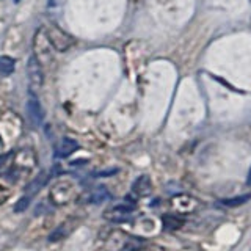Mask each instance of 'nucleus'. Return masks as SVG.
Wrapping results in <instances>:
<instances>
[{
	"mask_svg": "<svg viewBox=\"0 0 251 251\" xmlns=\"http://www.w3.org/2000/svg\"><path fill=\"white\" fill-rule=\"evenodd\" d=\"M16 180V177L11 175H6L3 179H0V206L6 202V200L10 198L11 195V184Z\"/></svg>",
	"mask_w": 251,
	"mask_h": 251,
	"instance_id": "12",
	"label": "nucleus"
},
{
	"mask_svg": "<svg viewBox=\"0 0 251 251\" xmlns=\"http://www.w3.org/2000/svg\"><path fill=\"white\" fill-rule=\"evenodd\" d=\"M36 165V157L31 149H24L14 159V168H22L24 171H30Z\"/></svg>",
	"mask_w": 251,
	"mask_h": 251,
	"instance_id": "8",
	"label": "nucleus"
},
{
	"mask_svg": "<svg viewBox=\"0 0 251 251\" xmlns=\"http://www.w3.org/2000/svg\"><path fill=\"white\" fill-rule=\"evenodd\" d=\"M133 212V206L130 204H120V206H113L105 210L104 218L108 220V222H113V223H121V222H127L130 218Z\"/></svg>",
	"mask_w": 251,
	"mask_h": 251,
	"instance_id": "4",
	"label": "nucleus"
},
{
	"mask_svg": "<svg viewBox=\"0 0 251 251\" xmlns=\"http://www.w3.org/2000/svg\"><path fill=\"white\" fill-rule=\"evenodd\" d=\"M78 149V143L73 138H61L55 146V157L57 159H66L71 154H74Z\"/></svg>",
	"mask_w": 251,
	"mask_h": 251,
	"instance_id": "7",
	"label": "nucleus"
},
{
	"mask_svg": "<svg viewBox=\"0 0 251 251\" xmlns=\"http://www.w3.org/2000/svg\"><path fill=\"white\" fill-rule=\"evenodd\" d=\"M63 2H65V0H49V8H57V6H60V5H63Z\"/></svg>",
	"mask_w": 251,
	"mask_h": 251,
	"instance_id": "18",
	"label": "nucleus"
},
{
	"mask_svg": "<svg viewBox=\"0 0 251 251\" xmlns=\"http://www.w3.org/2000/svg\"><path fill=\"white\" fill-rule=\"evenodd\" d=\"M132 192L137 196H148L152 192V184L149 176H140L132 185Z\"/></svg>",
	"mask_w": 251,
	"mask_h": 251,
	"instance_id": "10",
	"label": "nucleus"
},
{
	"mask_svg": "<svg viewBox=\"0 0 251 251\" xmlns=\"http://www.w3.org/2000/svg\"><path fill=\"white\" fill-rule=\"evenodd\" d=\"M69 225H71V223L66 222V223L60 225L55 231H52L50 235H49V242H58V240H61V239H66V235H69L71 229H73V227H69V229H66V227H68Z\"/></svg>",
	"mask_w": 251,
	"mask_h": 251,
	"instance_id": "14",
	"label": "nucleus"
},
{
	"mask_svg": "<svg viewBox=\"0 0 251 251\" xmlns=\"http://www.w3.org/2000/svg\"><path fill=\"white\" fill-rule=\"evenodd\" d=\"M73 192L74 187L69 180H60V182H57L50 188L49 196L52 204H55V206H65L73 198Z\"/></svg>",
	"mask_w": 251,
	"mask_h": 251,
	"instance_id": "3",
	"label": "nucleus"
},
{
	"mask_svg": "<svg viewBox=\"0 0 251 251\" xmlns=\"http://www.w3.org/2000/svg\"><path fill=\"white\" fill-rule=\"evenodd\" d=\"M13 2H14V3H19V2H21V0H13Z\"/></svg>",
	"mask_w": 251,
	"mask_h": 251,
	"instance_id": "20",
	"label": "nucleus"
},
{
	"mask_svg": "<svg viewBox=\"0 0 251 251\" xmlns=\"http://www.w3.org/2000/svg\"><path fill=\"white\" fill-rule=\"evenodd\" d=\"M163 225L168 227V229H175V227H179L180 225H182V220H179L176 217H173V215H167V217H163Z\"/></svg>",
	"mask_w": 251,
	"mask_h": 251,
	"instance_id": "17",
	"label": "nucleus"
},
{
	"mask_svg": "<svg viewBox=\"0 0 251 251\" xmlns=\"http://www.w3.org/2000/svg\"><path fill=\"white\" fill-rule=\"evenodd\" d=\"M251 198V195H242V196H237V198H231V200H223L222 204H225V206H240V204L247 202L248 200Z\"/></svg>",
	"mask_w": 251,
	"mask_h": 251,
	"instance_id": "16",
	"label": "nucleus"
},
{
	"mask_svg": "<svg viewBox=\"0 0 251 251\" xmlns=\"http://www.w3.org/2000/svg\"><path fill=\"white\" fill-rule=\"evenodd\" d=\"M110 198H112V195H110V192L107 190V187H94L91 188L90 192H86L83 195V201L85 202H91V204H100V202H104V201H108Z\"/></svg>",
	"mask_w": 251,
	"mask_h": 251,
	"instance_id": "9",
	"label": "nucleus"
},
{
	"mask_svg": "<svg viewBox=\"0 0 251 251\" xmlns=\"http://www.w3.org/2000/svg\"><path fill=\"white\" fill-rule=\"evenodd\" d=\"M27 75L28 80L36 85V86H43L44 83V73H43V65L35 55H31L27 61Z\"/></svg>",
	"mask_w": 251,
	"mask_h": 251,
	"instance_id": "5",
	"label": "nucleus"
},
{
	"mask_svg": "<svg viewBox=\"0 0 251 251\" xmlns=\"http://www.w3.org/2000/svg\"><path fill=\"white\" fill-rule=\"evenodd\" d=\"M46 33H47V38H49V41H50V44L53 47V50H57V52H66L75 43V39L73 36H71L69 33H66L65 30H61L60 27H57V25L47 27Z\"/></svg>",
	"mask_w": 251,
	"mask_h": 251,
	"instance_id": "2",
	"label": "nucleus"
},
{
	"mask_svg": "<svg viewBox=\"0 0 251 251\" xmlns=\"http://www.w3.org/2000/svg\"><path fill=\"white\" fill-rule=\"evenodd\" d=\"M14 66H16V61L10 55H2V57H0V75H3V77L11 75Z\"/></svg>",
	"mask_w": 251,
	"mask_h": 251,
	"instance_id": "13",
	"label": "nucleus"
},
{
	"mask_svg": "<svg viewBox=\"0 0 251 251\" xmlns=\"http://www.w3.org/2000/svg\"><path fill=\"white\" fill-rule=\"evenodd\" d=\"M30 201H31V196H28V195H24V196H21L19 198V201H16V204H14V212L16 214H21V212H24L27 207H28V204H30Z\"/></svg>",
	"mask_w": 251,
	"mask_h": 251,
	"instance_id": "15",
	"label": "nucleus"
},
{
	"mask_svg": "<svg viewBox=\"0 0 251 251\" xmlns=\"http://www.w3.org/2000/svg\"><path fill=\"white\" fill-rule=\"evenodd\" d=\"M52 52L53 47L49 41V38H47L46 27L38 28L33 36V55L41 61V65H44V63H49L52 60Z\"/></svg>",
	"mask_w": 251,
	"mask_h": 251,
	"instance_id": "1",
	"label": "nucleus"
},
{
	"mask_svg": "<svg viewBox=\"0 0 251 251\" xmlns=\"http://www.w3.org/2000/svg\"><path fill=\"white\" fill-rule=\"evenodd\" d=\"M27 113H28L30 121L33 123V126H39L44 120V110L35 94H31L30 99L27 100Z\"/></svg>",
	"mask_w": 251,
	"mask_h": 251,
	"instance_id": "6",
	"label": "nucleus"
},
{
	"mask_svg": "<svg viewBox=\"0 0 251 251\" xmlns=\"http://www.w3.org/2000/svg\"><path fill=\"white\" fill-rule=\"evenodd\" d=\"M47 180H49V175H47L46 171L39 173V175L27 185V188H25V195H28V196H31V198H33V196L47 184Z\"/></svg>",
	"mask_w": 251,
	"mask_h": 251,
	"instance_id": "11",
	"label": "nucleus"
},
{
	"mask_svg": "<svg viewBox=\"0 0 251 251\" xmlns=\"http://www.w3.org/2000/svg\"><path fill=\"white\" fill-rule=\"evenodd\" d=\"M247 184L251 185V168H250V173H248V177H247Z\"/></svg>",
	"mask_w": 251,
	"mask_h": 251,
	"instance_id": "19",
	"label": "nucleus"
}]
</instances>
